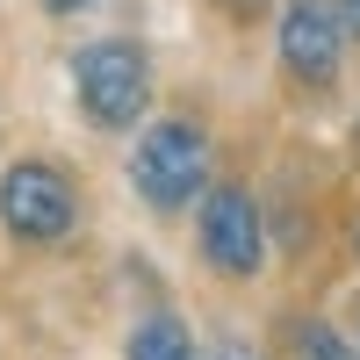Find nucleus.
Instances as JSON below:
<instances>
[{"label": "nucleus", "instance_id": "f257e3e1", "mask_svg": "<svg viewBox=\"0 0 360 360\" xmlns=\"http://www.w3.org/2000/svg\"><path fill=\"white\" fill-rule=\"evenodd\" d=\"M72 86H79L86 123L123 130V123H137V115H144V101H152V58H144V44H130V37L86 44L79 65H72Z\"/></svg>", "mask_w": 360, "mask_h": 360}, {"label": "nucleus", "instance_id": "f03ea898", "mask_svg": "<svg viewBox=\"0 0 360 360\" xmlns=\"http://www.w3.org/2000/svg\"><path fill=\"white\" fill-rule=\"evenodd\" d=\"M130 180H137V195L152 209L195 202L202 180H209V137L195 123H152L137 137V152H130Z\"/></svg>", "mask_w": 360, "mask_h": 360}, {"label": "nucleus", "instance_id": "7ed1b4c3", "mask_svg": "<svg viewBox=\"0 0 360 360\" xmlns=\"http://www.w3.org/2000/svg\"><path fill=\"white\" fill-rule=\"evenodd\" d=\"M0 217H8L15 238H29V245H51V238H65L72 217H79V195H72V180L44 166V159H22L0 173Z\"/></svg>", "mask_w": 360, "mask_h": 360}, {"label": "nucleus", "instance_id": "20e7f679", "mask_svg": "<svg viewBox=\"0 0 360 360\" xmlns=\"http://www.w3.org/2000/svg\"><path fill=\"white\" fill-rule=\"evenodd\" d=\"M339 51H346V8L339 0H288V15H281V65L303 86H332Z\"/></svg>", "mask_w": 360, "mask_h": 360}, {"label": "nucleus", "instance_id": "39448f33", "mask_svg": "<svg viewBox=\"0 0 360 360\" xmlns=\"http://www.w3.org/2000/svg\"><path fill=\"white\" fill-rule=\"evenodd\" d=\"M259 209H252V195L245 188H209V202H202V252H209V266H224V274H252L259 266Z\"/></svg>", "mask_w": 360, "mask_h": 360}, {"label": "nucleus", "instance_id": "423d86ee", "mask_svg": "<svg viewBox=\"0 0 360 360\" xmlns=\"http://www.w3.org/2000/svg\"><path fill=\"white\" fill-rule=\"evenodd\" d=\"M130 360H202V353L188 339V324L159 310V317H144L137 332H130Z\"/></svg>", "mask_w": 360, "mask_h": 360}, {"label": "nucleus", "instance_id": "0eeeda50", "mask_svg": "<svg viewBox=\"0 0 360 360\" xmlns=\"http://www.w3.org/2000/svg\"><path fill=\"white\" fill-rule=\"evenodd\" d=\"M288 353H295V360H353L346 339L332 332V324H317V317H295V324H288Z\"/></svg>", "mask_w": 360, "mask_h": 360}, {"label": "nucleus", "instance_id": "6e6552de", "mask_svg": "<svg viewBox=\"0 0 360 360\" xmlns=\"http://www.w3.org/2000/svg\"><path fill=\"white\" fill-rule=\"evenodd\" d=\"M224 8H231V15H259L266 0H224Z\"/></svg>", "mask_w": 360, "mask_h": 360}, {"label": "nucleus", "instance_id": "1a4fd4ad", "mask_svg": "<svg viewBox=\"0 0 360 360\" xmlns=\"http://www.w3.org/2000/svg\"><path fill=\"white\" fill-rule=\"evenodd\" d=\"M217 360H252V353H245V346H231V339H224V346H217Z\"/></svg>", "mask_w": 360, "mask_h": 360}, {"label": "nucleus", "instance_id": "9d476101", "mask_svg": "<svg viewBox=\"0 0 360 360\" xmlns=\"http://www.w3.org/2000/svg\"><path fill=\"white\" fill-rule=\"evenodd\" d=\"M86 8V0H51V15H79Z\"/></svg>", "mask_w": 360, "mask_h": 360}, {"label": "nucleus", "instance_id": "9b49d317", "mask_svg": "<svg viewBox=\"0 0 360 360\" xmlns=\"http://www.w3.org/2000/svg\"><path fill=\"white\" fill-rule=\"evenodd\" d=\"M346 29H353V37H360V0H346Z\"/></svg>", "mask_w": 360, "mask_h": 360}]
</instances>
